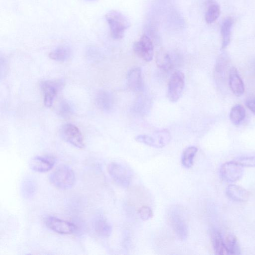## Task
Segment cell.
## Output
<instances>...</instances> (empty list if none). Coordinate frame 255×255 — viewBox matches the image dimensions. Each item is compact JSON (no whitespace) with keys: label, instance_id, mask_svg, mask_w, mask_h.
I'll return each mask as SVG.
<instances>
[{"label":"cell","instance_id":"30bf717a","mask_svg":"<svg viewBox=\"0 0 255 255\" xmlns=\"http://www.w3.org/2000/svg\"><path fill=\"white\" fill-rule=\"evenodd\" d=\"M243 168L234 161L226 163L221 167L220 170L221 176L228 183H234L242 176Z\"/></svg>","mask_w":255,"mask_h":255},{"label":"cell","instance_id":"cb8c5ba5","mask_svg":"<svg viewBox=\"0 0 255 255\" xmlns=\"http://www.w3.org/2000/svg\"><path fill=\"white\" fill-rule=\"evenodd\" d=\"M71 54V50L68 47L61 46L52 51L49 54V57L56 61H65L69 59Z\"/></svg>","mask_w":255,"mask_h":255},{"label":"cell","instance_id":"f1b7e54d","mask_svg":"<svg viewBox=\"0 0 255 255\" xmlns=\"http://www.w3.org/2000/svg\"><path fill=\"white\" fill-rule=\"evenodd\" d=\"M138 215L142 221H148L153 217V212L150 207L144 206L139 209Z\"/></svg>","mask_w":255,"mask_h":255},{"label":"cell","instance_id":"ffe728a7","mask_svg":"<svg viewBox=\"0 0 255 255\" xmlns=\"http://www.w3.org/2000/svg\"><path fill=\"white\" fill-rule=\"evenodd\" d=\"M211 240L214 252L216 255H227L224 245L222 233L219 231L213 230L211 233Z\"/></svg>","mask_w":255,"mask_h":255},{"label":"cell","instance_id":"277c9868","mask_svg":"<svg viewBox=\"0 0 255 255\" xmlns=\"http://www.w3.org/2000/svg\"><path fill=\"white\" fill-rule=\"evenodd\" d=\"M185 77L183 72L176 71L171 76L168 85V97L173 103L176 102L184 91Z\"/></svg>","mask_w":255,"mask_h":255},{"label":"cell","instance_id":"7a4b0ae2","mask_svg":"<svg viewBox=\"0 0 255 255\" xmlns=\"http://www.w3.org/2000/svg\"><path fill=\"white\" fill-rule=\"evenodd\" d=\"M106 20L110 28L111 35L114 40L123 38L125 32L130 27L129 19L121 12L112 10L105 15Z\"/></svg>","mask_w":255,"mask_h":255},{"label":"cell","instance_id":"44dd1931","mask_svg":"<svg viewBox=\"0 0 255 255\" xmlns=\"http://www.w3.org/2000/svg\"><path fill=\"white\" fill-rule=\"evenodd\" d=\"M156 61L158 67L165 71H169L173 67L172 60L169 53L165 50H160L157 53Z\"/></svg>","mask_w":255,"mask_h":255},{"label":"cell","instance_id":"7402d4cb","mask_svg":"<svg viewBox=\"0 0 255 255\" xmlns=\"http://www.w3.org/2000/svg\"><path fill=\"white\" fill-rule=\"evenodd\" d=\"M233 25V20L231 18H227L223 22L221 28L222 48L223 49L227 48L230 43Z\"/></svg>","mask_w":255,"mask_h":255},{"label":"cell","instance_id":"e0dca14e","mask_svg":"<svg viewBox=\"0 0 255 255\" xmlns=\"http://www.w3.org/2000/svg\"><path fill=\"white\" fill-rule=\"evenodd\" d=\"M224 243L227 255H239L241 250L236 237L231 234H223Z\"/></svg>","mask_w":255,"mask_h":255},{"label":"cell","instance_id":"603a6c76","mask_svg":"<svg viewBox=\"0 0 255 255\" xmlns=\"http://www.w3.org/2000/svg\"><path fill=\"white\" fill-rule=\"evenodd\" d=\"M198 152V149L195 146H191L186 148L181 156V162L182 165L186 169L192 168Z\"/></svg>","mask_w":255,"mask_h":255},{"label":"cell","instance_id":"4316f807","mask_svg":"<svg viewBox=\"0 0 255 255\" xmlns=\"http://www.w3.org/2000/svg\"><path fill=\"white\" fill-rule=\"evenodd\" d=\"M22 189L23 196L25 198H29L33 196L36 191V184L33 180L27 179L24 181Z\"/></svg>","mask_w":255,"mask_h":255},{"label":"cell","instance_id":"4dcf8cb0","mask_svg":"<svg viewBox=\"0 0 255 255\" xmlns=\"http://www.w3.org/2000/svg\"><path fill=\"white\" fill-rule=\"evenodd\" d=\"M246 104L250 110L255 115V98L248 100Z\"/></svg>","mask_w":255,"mask_h":255},{"label":"cell","instance_id":"2e32d148","mask_svg":"<svg viewBox=\"0 0 255 255\" xmlns=\"http://www.w3.org/2000/svg\"><path fill=\"white\" fill-rule=\"evenodd\" d=\"M206 5L205 21L208 24H212L220 16V6L214 0H207Z\"/></svg>","mask_w":255,"mask_h":255},{"label":"cell","instance_id":"ba28073f","mask_svg":"<svg viewBox=\"0 0 255 255\" xmlns=\"http://www.w3.org/2000/svg\"><path fill=\"white\" fill-rule=\"evenodd\" d=\"M45 223L49 229L60 234H71L77 230V226L74 224L54 216H50L46 217Z\"/></svg>","mask_w":255,"mask_h":255},{"label":"cell","instance_id":"8fae6325","mask_svg":"<svg viewBox=\"0 0 255 255\" xmlns=\"http://www.w3.org/2000/svg\"><path fill=\"white\" fill-rule=\"evenodd\" d=\"M56 162L55 158L52 156H35L29 162V167L35 172H46L53 169Z\"/></svg>","mask_w":255,"mask_h":255},{"label":"cell","instance_id":"d4e9b609","mask_svg":"<svg viewBox=\"0 0 255 255\" xmlns=\"http://www.w3.org/2000/svg\"><path fill=\"white\" fill-rule=\"evenodd\" d=\"M245 116L246 112L244 108L242 105L237 104L232 108L230 118L233 124L238 125L244 119Z\"/></svg>","mask_w":255,"mask_h":255},{"label":"cell","instance_id":"d6986e66","mask_svg":"<svg viewBox=\"0 0 255 255\" xmlns=\"http://www.w3.org/2000/svg\"><path fill=\"white\" fill-rule=\"evenodd\" d=\"M97 106L101 110L105 112L110 111L113 105L112 97L108 92L99 91L96 97Z\"/></svg>","mask_w":255,"mask_h":255},{"label":"cell","instance_id":"6da1fadb","mask_svg":"<svg viewBox=\"0 0 255 255\" xmlns=\"http://www.w3.org/2000/svg\"><path fill=\"white\" fill-rule=\"evenodd\" d=\"M184 210L178 205L173 206L168 212V220L177 238L185 241L189 235V228Z\"/></svg>","mask_w":255,"mask_h":255},{"label":"cell","instance_id":"3957f363","mask_svg":"<svg viewBox=\"0 0 255 255\" xmlns=\"http://www.w3.org/2000/svg\"><path fill=\"white\" fill-rule=\"evenodd\" d=\"M50 183L56 188L67 190L74 186L76 181L74 171L67 166L58 167L50 175Z\"/></svg>","mask_w":255,"mask_h":255},{"label":"cell","instance_id":"4fadbf2b","mask_svg":"<svg viewBox=\"0 0 255 255\" xmlns=\"http://www.w3.org/2000/svg\"><path fill=\"white\" fill-rule=\"evenodd\" d=\"M229 84L230 89L235 95L240 97L244 94V85L235 67H232L230 70Z\"/></svg>","mask_w":255,"mask_h":255},{"label":"cell","instance_id":"83f0119b","mask_svg":"<svg viewBox=\"0 0 255 255\" xmlns=\"http://www.w3.org/2000/svg\"><path fill=\"white\" fill-rule=\"evenodd\" d=\"M73 113V108L71 105L66 101L60 102L58 108V114L64 118L69 117Z\"/></svg>","mask_w":255,"mask_h":255},{"label":"cell","instance_id":"484cf974","mask_svg":"<svg viewBox=\"0 0 255 255\" xmlns=\"http://www.w3.org/2000/svg\"><path fill=\"white\" fill-rule=\"evenodd\" d=\"M228 63V58L226 54L221 55L218 58L215 66V76L220 79L225 72Z\"/></svg>","mask_w":255,"mask_h":255},{"label":"cell","instance_id":"5bb4252c","mask_svg":"<svg viewBox=\"0 0 255 255\" xmlns=\"http://www.w3.org/2000/svg\"><path fill=\"white\" fill-rule=\"evenodd\" d=\"M93 227L96 233L102 237H109L113 232L112 226L102 216L96 218Z\"/></svg>","mask_w":255,"mask_h":255},{"label":"cell","instance_id":"9c48e42d","mask_svg":"<svg viewBox=\"0 0 255 255\" xmlns=\"http://www.w3.org/2000/svg\"><path fill=\"white\" fill-rule=\"evenodd\" d=\"M135 54L140 58L150 62L154 57V46L151 39L145 34L143 35L139 41L133 46Z\"/></svg>","mask_w":255,"mask_h":255},{"label":"cell","instance_id":"ac0fdd59","mask_svg":"<svg viewBox=\"0 0 255 255\" xmlns=\"http://www.w3.org/2000/svg\"><path fill=\"white\" fill-rule=\"evenodd\" d=\"M152 137L153 141V148H162L166 146L171 139L170 133L166 129L157 131Z\"/></svg>","mask_w":255,"mask_h":255},{"label":"cell","instance_id":"5b68a950","mask_svg":"<svg viewBox=\"0 0 255 255\" xmlns=\"http://www.w3.org/2000/svg\"><path fill=\"white\" fill-rule=\"evenodd\" d=\"M108 170L109 175L118 185L124 188L130 186L132 175L124 166L117 163H112L109 165Z\"/></svg>","mask_w":255,"mask_h":255},{"label":"cell","instance_id":"7c38bea8","mask_svg":"<svg viewBox=\"0 0 255 255\" xmlns=\"http://www.w3.org/2000/svg\"><path fill=\"white\" fill-rule=\"evenodd\" d=\"M127 85L129 89L135 92L143 90L144 83L141 69L139 67L131 69L127 75Z\"/></svg>","mask_w":255,"mask_h":255},{"label":"cell","instance_id":"9a60e30c","mask_svg":"<svg viewBox=\"0 0 255 255\" xmlns=\"http://www.w3.org/2000/svg\"><path fill=\"white\" fill-rule=\"evenodd\" d=\"M227 194L230 199L237 202L246 201L249 196L247 191L235 185H230L227 188Z\"/></svg>","mask_w":255,"mask_h":255},{"label":"cell","instance_id":"f546056e","mask_svg":"<svg viewBox=\"0 0 255 255\" xmlns=\"http://www.w3.org/2000/svg\"><path fill=\"white\" fill-rule=\"evenodd\" d=\"M243 167H255V156L240 157L234 160Z\"/></svg>","mask_w":255,"mask_h":255},{"label":"cell","instance_id":"1f68e13d","mask_svg":"<svg viewBox=\"0 0 255 255\" xmlns=\"http://www.w3.org/2000/svg\"><path fill=\"white\" fill-rule=\"evenodd\" d=\"M88 1H93V0H88Z\"/></svg>","mask_w":255,"mask_h":255},{"label":"cell","instance_id":"52a82bcc","mask_svg":"<svg viewBox=\"0 0 255 255\" xmlns=\"http://www.w3.org/2000/svg\"><path fill=\"white\" fill-rule=\"evenodd\" d=\"M64 85L63 81H45L41 83L40 87L44 94V103L46 107H51L58 92Z\"/></svg>","mask_w":255,"mask_h":255},{"label":"cell","instance_id":"8992f818","mask_svg":"<svg viewBox=\"0 0 255 255\" xmlns=\"http://www.w3.org/2000/svg\"><path fill=\"white\" fill-rule=\"evenodd\" d=\"M63 139L74 147L84 149L85 143L80 130L75 125L68 123L64 125L61 129Z\"/></svg>","mask_w":255,"mask_h":255}]
</instances>
